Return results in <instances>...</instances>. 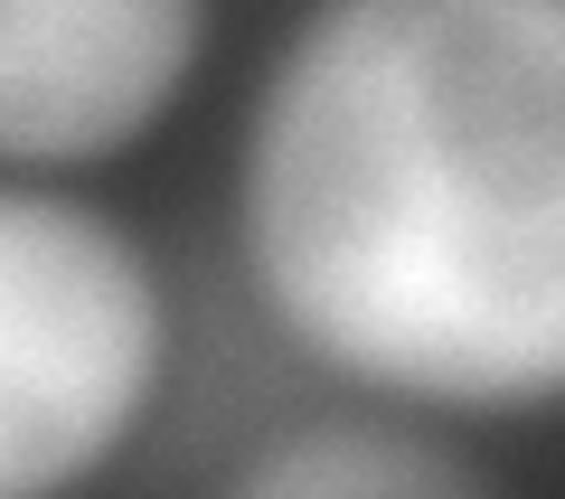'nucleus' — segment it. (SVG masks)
<instances>
[{
  "mask_svg": "<svg viewBox=\"0 0 565 499\" xmlns=\"http://www.w3.org/2000/svg\"><path fill=\"white\" fill-rule=\"evenodd\" d=\"M217 0H0V170H114L199 95Z\"/></svg>",
  "mask_w": 565,
  "mask_h": 499,
  "instance_id": "7ed1b4c3",
  "label": "nucleus"
},
{
  "mask_svg": "<svg viewBox=\"0 0 565 499\" xmlns=\"http://www.w3.org/2000/svg\"><path fill=\"white\" fill-rule=\"evenodd\" d=\"M226 490L245 499H471V490H500V461L444 415H405V405L330 386V405L264 424L226 461Z\"/></svg>",
  "mask_w": 565,
  "mask_h": 499,
  "instance_id": "20e7f679",
  "label": "nucleus"
},
{
  "mask_svg": "<svg viewBox=\"0 0 565 499\" xmlns=\"http://www.w3.org/2000/svg\"><path fill=\"white\" fill-rule=\"evenodd\" d=\"M180 301L132 217L0 170V499L85 490L161 424Z\"/></svg>",
  "mask_w": 565,
  "mask_h": 499,
  "instance_id": "f03ea898",
  "label": "nucleus"
},
{
  "mask_svg": "<svg viewBox=\"0 0 565 499\" xmlns=\"http://www.w3.org/2000/svg\"><path fill=\"white\" fill-rule=\"evenodd\" d=\"M226 245L302 378L565 415V0H302L245 85Z\"/></svg>",
  "mask_w": 565,
  "mask_h": 499,
  "instance_id": "f257e3e1",
  "label": "nucleus"
}]
</instances>
